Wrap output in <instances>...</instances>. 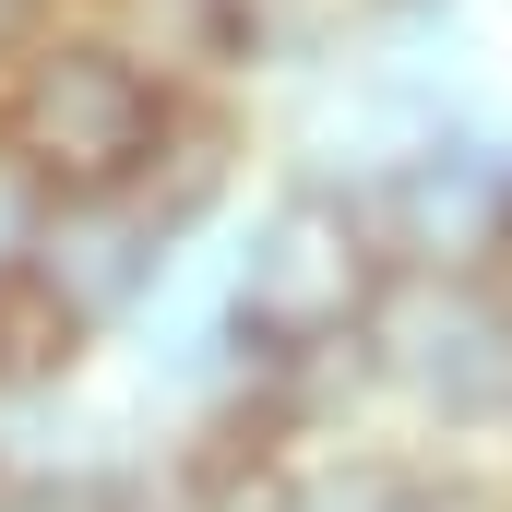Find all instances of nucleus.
I'll list each match as a JSON object with an SVG mask.
<instances>
[{"instance_id": "nucleus-1", "label": "nucleus", "mask_w": 512, "mask_h": 512, "mask_svg": "<svg viewBox=\"0 0 512 512\" xmlns=\"http://www.w3.org/2000/svg\"><path fill=\"white\" fill-rule=\"evenodd\" d=\"M501 72H489V36L477 12H370L334 60L262 84L251 120H262V167L274 179H322V191H370L382 167H405L417 143L465 120H501Z\"/></svg>"}, {"instance_id": "nucleus-2", "label": "nucleus", "mask_w": 512, "mask_h": 512, "mask_svg": "<svg viewBox=\"0 0 512 512\" xmlns=\"http://www.w3.org/2000/svg\"><path fill=\"white\" fill-rule=\"evenodd\" d=\"M215 274H227V346L262 382H286V370H358V334H370V310L393 286L358 191L274 179V167L215 227Z\"/></svg>"}, {"instance_id": "nucleus-3", "label": "nucleus", "mask_w": 512, "mask_h": 512, "mask_svg": "<svg viewBox=\"0 0 512 512\" xmlns=\"http://www.w3.org/2000/svg\"><path fill=\"white\" fill-rule=\"evenodd\" d=\"M179 72L143 60L96 0H60L12 60H0V131L48 167V191H131L179 120Z\"/></svg>"}, {"instance_id": "nucleus-4", "label": "nucleus", "mask_w": 512, "mask_h": 512, "mask_svg": "<svg viewBox=\"0 0 512 512\" xmlns=\"http://www.w3.org/2000/svg\"><path fill=\"white\" fill-rule=\"evenodd\" d=\"M370 417L429 453H501L512 441V298L489 274H393L358 334Z\"/></svg>"}, {"instance_id": "nucleus-5", "label": "nucleus", "mask_w": 512, "mask_h": 512, "mask_svg": "<svg viewBox=\"0 0 512 512\" xmlns=\"http://www.w3.org/2000/svg\"><path fill=\"white\" fill-rule=\"evenodd\" d=\"M179 251H203V239H179L143 191H60V215H48V239H36V274H24L12 298H24V322L48 334V358L96 370L131 322L155 310V286H167Z\"/></svg>"}, {"instance_id": "nucleus-6", "label": "nucleus", "mask_w": 512, "mask_h": 512, "mask_svg": "<svg viewBox=\"0 0 512 512\" xmlns=\"http://www.w3.org/2000/svg\"><path fill=\"white\" fill-rule=\"evenodd\" d=\"M358 215H370V239H382L393 274H501V239H512V108L417 143L405 167H382L358 191Z\"/></svg>"}, {"instance_id": "nucleus-7", "label": "nucleus", "mask_w": 512, "mask_h": 512, "mask_svg": "<svg viewBox=\"0 0 512 512\" xmlns=\"http://www.w3.org/2000/svg\"><path fill=\"white\" fill-rule=\"evenodd\" d=\"M429 489V441H405L382 417L274 441V512H417Z\"/></svg>"}, {"instance_id": "nucleus-8", "label": "nucleus", "mask_w": 512, "mask_h": 512, "mask_svg": "<svg viewBox=\"0 0 512 512\" xmlns=\"http://www.w3.org/2000/svg\"><path fill=\"white\" fill-rule=\"evenodd\" d=\"M0 512H131L120 453H24L0 465Z\"/></svg>"}, {"instance_id": "nucleus-9", "label": "nucleus", "mask_w": 512, "mask_h": 512, "mask_svg": "<svg viewBox=\"0 0 512 512\" xmlns=\"http://www.w3.org/2000/svg\"><path fill=\"white\" fill-rule=\"evenodd\" d=\"M48 215H60V191H48V167L0 131V298L36 274V239H48Z\"/></svg>"}, {"instance_id": "nucleus-10", "label": "nucleus", "mask_w": 512, "mask_h": 512, "mask_svg": "<svg viewBox=\"0 0 512 512\" xmlns=\"http://www.w3.org/2000/svg\"><path fill=\"white\" fill-rule=\"evenodd\" d=\"M417 512H512V465L501 453H429Z\"/></svg>"}, {"instance_id": "nucleus-11", "label": "nucleus", "mask_w": 512, "mask_h": 512, "mask_svg": "<svg viewBox=\"0 0 512 512\" xmlns=\"http://www.w3.org/2000/svg\"><path fill=\"white\" fill-rule=\"evenodd\" d=\"M12 382H72V358H48V334L24 322V298H0V393Z\"/></svg>"}, {"instance_id": "nucleus-12", "label": "nucleus", "mask_w": 512, "mask_h": 512, "mask_svg": "<svg viewBox=\"0 0 512 512\" xmlns=\"http://www.w3.org/2000/svg\"><path fill=\"white\" fill-rule=\"evenodd\" d=\"M48 12H60V0H0V60H12V48H24V36L48 24Z\"/></svg>"}, {"instance_id": "nucleus-13", "label": "nucleus", "mask_w": 512, "mask_h": 512, "mask_svg": "<svg viewBox=\"0 0 512 512\" xmlns=\"http://www.w3.org/2000/svg\"><path fill=\"white\" fill-rule=\"evenodd\" d=\"M393 12H477V0H393Z\"/></svg>"}, {"instance_id": "nucleus-14", "label": "nucleus", "mask_w": 512, "mask_h": 512, "mask_svg": "<svg viewBox=\"0 0 512 512\" xmlns=\"http://www.w3.org/2000/svg\"><path fill=\"white\" fill-rule=\"evenodd\" d=\"M489 286H501V298H512V239H501V274H489Z\"/></svg>"}, {"instance_id": "nucleus-15", "label": "nucleus", "mask_w": 512, "mask_h": 512, "mask_svg": "<svg viewBox=\"0 0 512 512\" xmlns=\"http://www.w3.org/2000/svg\"><path fill=\"white\" fill-rule=\"evenodd\" d=\"M501 465H512V441H501Z\"/></svg>"}]
</instances>
